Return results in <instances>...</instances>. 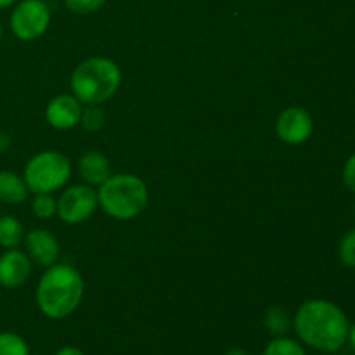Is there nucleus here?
Listing matches in <instances>:
<instances>
[{"label": "nucleus", "instance_id": "nucleus-10", "mask_svg": "<svg viewBox=\"0 0 355 355\" xmlns=\"http://www.w3.org/2000/svg\"><path fill=\"white\" fill-rule=\"evenodd\" d=\"M82 103L73 94L55 96L45 107V120L55 130H71L80 123Z\"/></svg>", "mask_w": 355, "mask_h": 355}, {"label": "nucleus", "instance_id": "nucleus-2", "mask_svg": "<svg viewBox=\"0 0 355 355\" xmlns=\"http://www.w3.org/2000/svg\"><path fill=\"white\" fill-rule=\"evenodd\" d=\"M85 293L83 277L68 263H54L42 274L37 286V305L49 319H66L80 307Z\"/></svg>", "mask_w": 355, "mask_h": 355}, {"label": "nucleus", "instance_id": "nucleus-5", "mask_svg": "<svg viewBox=\"0 0 355 355\" xmlns=\"http://www.w3.org/2000/svg\"><path fill=\"white\" fill-rule=\"evenodd\" d=\"M71 172L68 156L59 151H42L26 163L23 179L30 193L52 194L68 184Z\"/></svg>", "mask_w": 355, "mask_h": 355}, {"label": "nucleus", "instance_id": "nucleus-18", "mask_svg": "<svg viewBox=\"0 0 355 355\" xmlns=\"http://www.w3.org/2000/svg\"><path fill=\"white\" fill-rule=\"evenodd\" d=\"M31 211L40 220H49L58 214V200L52 194H35L31 201Z\"/></svg>", "mask_w": 355, "mask_h": 355}, {"label": "nucleus", "instance_id": "nucleus-13", "mask_svg": "<svg viewBox=\"0 0 355 355\" xmlns=\"http://www.w3.org/2000/svg\"><path fill=\"white\" fill-rule=\"evenodd\" d=\"M30 189L21 175L10 170H0V203L21 205L26 201Z\"/></svg>", "mask_w": 355, "mask_h": 355}, {"label": "nucleus", "instance_id": "nucleus-21", "mask_svg": "<svg viewBox=\"0 0 355 355\" xmlns=\"http://www.w3.org/2000/svg\"><path fill=\"white\" fill-rule=\"evenodd\" d=\"M64 6L69 12L87 16V14H94L103 9L106 6V0H64Z\"/></svg>", "mask_w": 355, "mask_h": 355}, {"label": "nucleus", "instance_id": "nucleus-22", "mask_svg": "<svg viewBox=\"0 0 355 355\" xmlns=\"http://www.w3.org/2000/svg\"><path fill=\"white\" fill-rule=\"evenodd\" d=\"M343 184H345L347 189L350 191V193L355 194V153L352 156H349V159L345 162V165H343Z\"/></svg>", "mask_w": 355, "mask_h": 355}, {"label": "nucleus", "instance_id": "nucleus-11", "mask_svg": "<svg viewBox=\"0 0 355 355\" xmlns=\"http://www.w3.org/2000/svg\"><path fill=\"white\" fill-rule=\"evenodd\" d=\"M31 274V260L21 250H6L0 255V286L7 290L23 286Z\"/></svg>", "mask_w": 355, "mask_h": 355}, {"label": "nucleus", "instance_id": "nucleus-3", "mask_svg": "<svg viewBox=\"0 0 355 355\" xmlns=\"http://www.w3.org/2000/svg\"><path fill=\"white\" fill-rule=\"evenodd\" d=\"M71 92L82 104H103L118 92L121 69L107 58H89L71 73Z\"/></svg>", "mask_w": 355, "mask_h": 355}, {"label": "nucleus", "instance_id": "nucleus-28", "mask_svg": "<svg viewBox=\"0 0 355 355\" xmlns=\"http://www.w3.org/2000/svg\"><path fill=\"white\" fill-rule=\"evenodd\" d=\"M2 38H3V26L2 23H0V42H2Z\"/></svg>", "mask_w": 355, "mask_h": 355}, {"label": "nucleus", "instance_id": "nucleus-7", "mask_svg": "<svg viewBox=\"0 0 355 355\" xmlns=\"http://www.w3.org/2000/svg\"><path fill=\"white\" fill-rule=\"evenodd\" d=\"M99 207L97 191L89 184H76L68 187L58 200V217L64 224L76 225L89 220Z\"/></svg>", "mask_w": 355, "mask_h": 355}, {"label": "nucleus", "instance_id": "nucleus-24", "mask_svg": "<svg viewBox=\"0 0 355 355\" xmlns=\"http://www.w3.org/2000/svg\"><path fill=\"white\" fill-rule=\"evenodd\" d=\"M347 343H350L352 350L355 352V322L349 328V336H347Z\"/></svg>", "mask_w": 355, "mask_h": 355}, {"label": "nucleus", "instance_id": "nucleus-29", "mask_svg": "<svg viewBox=\"0 0 355 355\" xmlns=\"http://www.w3.org/2000/svg\"><path fill=\"white\" fill-rule=\"evenodd\" d=\"M354 214H355V208H354Z\"/></svg>", "mask_w": 355, "mask_h": 355}, {"label": "nucleus", "instance_id": "nucleus-15", "mask_svg": "<svg viewBox=\"0 0 355 355\" xmlns=\"http://www.w3.org/2000/svg\"><path fill=\"white\" fill-rule=\"evenodd\" d=\"M291 324H293L291 315L284 307L276 305L266 312V328L272 336H286Z\"/></svg>", "mask_w": 355, "mask_h": 355}, {"label": "nucleus", "instance_id": "nucleus-26", "mask_svg": "<svg viewBox=\"0 0 355 355\" xmlns=\"http://www.w3.org/2000/svg\"><path fill=\"white\" fill-rule=\"evenodd\" d=\"M224 355H250V354L243 349H229Z\"/></svg>", "mask_w": 355, "mask_h": 355}, {"label": "nucleus", "instance_id": "nucleus-4", "mask_svg": "<svg viewBox=\"0 0 355 355\" xmlns=\"http://www.w3.org/2000/svg\"><path fill=\"white\" fill-rule=\"evenodd\" d=\"M97 201L107 217L123 222L132 220L144 211L149 201V189L144 180L134 173H116L101 184Z\"/></svg>", "mask_w": 355, "mask_h": 355}, {"label": "nucleus", "instance_id": "nucleus-23", "mask_svg": "<svg viewBox=\"0 0 355 355\" xmlns=\"http://www.w3.org/2000/svg\"><path fill=\"white\" fill-rule=\"evenodd\" d=\"M54 355H85V354H83L78 347L68 345V347H62V349H59Z\"/></svg>", "mask_w": 355, "mask_h": 355}, {"label": "nucleus", "instance_id": "nucleus-8", "mask_svg": "<svg viewBox=\"0 0 355 355\" xmlns=\"http://www.w3.org/2000/svg\"><path fill=\"white\" fill-rule=\"evenodd\" d=\"M314 132V118L305 107L291 106L281 111L276 120V134L284 144L300 146L311 139Z\"/></svg>", "mask_w": 355, "mask_h": 355}, {"label": "nucleus", "instance_id": "nucleus-6", "mask_svg": "<svg viewBox=\"0 0 355 355\" xmlns=\"http://www.w3.org/2000/svg\"><path fill=\"white\" fill-rule=\"evenodd\" d=\"M51 19V7L45 0H17L9 17L10 31L21 42L38 40L49 30Z\"/></svg>", "mask_w": 355, "mask_h": 355}, {"label": "nucleus", "instance_id": "nucleus-27", "mask_svg": "<svg viewBox=\"0 0 355 355\" xmlns=\"http://www.w3.org/2000/svg\"><path fill=\"white\" fill-rule=\"evenodd\" d=\"M17 0H0V10L2 9H9L10 6H14Z\"/></svg>", "mask_w": 355, "mask_h": 355}, {"label": "nucleus", "instance_id": "nucleus-19", "mask_svg": "<svg viewBox=\"0 0 355 355\" xmlns=\"http://www.w3.org/2000/svg\"><path fill=\"white\" fill-rule=\"evenodd\" d=\"M104 121H106V111L101 107V104H89L82 110V116H80V123L85 130L97 132L103 128Z\"/></svg>", "mask_w": 355, "mask_h": 355}, {"label": "nucleus", "instance_id": "nucleus-25", "mask_svg": "<svg viewBox=\"0 0 355 355\" xmlns=\"http://www.w3.org/2000/svg\"><path fill=\"white\" fill-rule=\"evenodd\" d=\"M10 144V139L7 134H0V151H6Z\"/></svg>", "mask_w": 355, "mask_h": 355}, {"label": "nucleus", "instance_id": "nucleus-9", "mask_svg": "<svg viewBox=\"0 0 355 355\" xmlns=\"http://www.w3.org/2000/svg\"><path fill=\"white\" fill-rule=\"evenodd\" d=\"M24 250L26 255L30 257L31 263H37L40 267H51L58 263L61 248L59 241L52 232L47 229H33L24 236Z\"/></svg>", "mask_w": 355, "mask_h": 355}, {"label": "nucleus", "instance_id": "nucleus-16", "mask_svg": "<svg viewBox=\"0 0 355 355\" xmlns=\"http://www.w3.org/2000/svg\"><path fill=\"white\" fill-rule=\"evenodd\" d=\"M263 355H307L304 345L298 340L288 338V336H274L267 343Z\"/></svg>", "mask_w": 355, "mask_h": 355}, {"label": "nucleus", "instance_id": "nucleus-14", "mask_svg": "<svg viewBox=\"0 0 355 355\" xmlns=\"http://www.w3.org/2000/svg\"><path fill=\"white\" fill-rule=\"evenodd\" d=\"M24 241V227L14 215L0 217V246L6 250L17 248Z\"/></svg>", "mask_w": 355, "mask_h": 355}, {"label": "nucleus", "instance_id": "nucleus-17", "mask_svg": "<svg viewBox=\"0 0 355 355\" xmlns=\"http://www.w3.org/2000/svg\"><path fill=\"white\" fill-rule=\"evenodd\" d=\"M0 355H30V347L17 333L0 331Z\"/></svg>", "mask_w": 355, "mask_h": 355}, {"label": "nucleus", "instance_id": "nucleus-1", "mask_svg": "<svg viewBox=\"0 0 355 355\" xmlns=\"http://www.w3.org/2000/svg\"><path fill=\"white\" fill-rule=\"evenodd\" d=\"M293 328L304 345L322 354H335L347 343L350 324L338 305L315 298L298 307Z\"/></svg>", "mask_w": 355, "mask_h": 355}, {"label": "nucleus", "instance_id": "nucleus-20", "mask_svg": "<svg viewBox=\"0 0 355 355\" xmlns=\"http://www.w3.org/2000/svg\"><path fill=\"white\" fill-rule=\"evenodd\" d=\"M338 259L349 269H355V229H350L338 245Z\"/></svg>", "mask_w": 355, "mask_h": 355}, {"label": "nucleus", "instance_id": "nucleus-12", "mask_svg": "<svg viewBox=\"0 0 355 355\" xmlns=\"http://www.w3.org/2000/svg\"><path fill=\"white\" fill-rule=\"evenodd\" d=\"M78 172L82 179L85 180V184L92 187H99L101 184H104L113 175L110 159L99 151L83 153L82 158L78 159Z\"/></svg>", "mask_w": 355, "mask_h": 355}]
</instances>
